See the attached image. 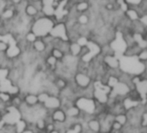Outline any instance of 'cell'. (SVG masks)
I'll return each mask as SVG.
<instances>
[{
	"mask_svg": "<svg viewBox=\"0 0 147 133\" xmlns=\"http://www.w3.org/2000/svg\"><path fill=\"white\" fill-rule=\"evenodd\" d=\"M54 24L55 22L52 17L43 15L33 21L29 30L33 32L38 38H41L50 34V31Z\"/></svg>",
	"mask_w": 147,
	"mask_h": 133,
	"instance_id": "cell-1",
	"label": "cell"
},
{
	"mask_svg": "<svg viewBox=\"0 0 147 133\" xmlns=\"http://www.w3.org/2000/svg\"><path fill=\"white\" fill-rule=\"evenodd\" d=\"M49 34H51L54 38H59L63 40L69 41L67 28L65 22H58L57 24H54Z\"/></svg>",
	"mask_w": 147,
	"mask_h": 133,
	"instance_id": "cell-2",
	"label": "cell"
},
{
	"mask_svg": "<svg viewBox=\"0 0 147 133\" xmlns=\"http://www.w3.org/2000/svg\"><path fill=\"white\" fill-rule=\"evenodd\" d=\"M9 113L6 114L3 118V123L6 124H9V125H14L16 124L20 120H21V114L19 113V111L14 107H10L8 108Z\"/></svg>",
	"mask_w": 147,
	"mask_h": 133,
	"instance_id": "cell-3",
	"label": "cell"
},
{
	"mask_svg": "<svg viewBox=\"0 0 147 133\" xmlns=\"http://www.w3.org/2000/svg\"><path fill=\"white\" fill-rule=\"evenodd\" d=\"M77 107L88 114H93L96 110L95 102L90 99L80 98L77 101Z\"/></svg>",
	"mask_w": 147,
	"mask_h": 133,
	"instance_id": "cell-4",
	"label": "cell"
},
{
	"mask_svg": "<svg viewBox=\"0 0 147 133\" xmlns=\"http://www.w3.org/2000/svg\"><path fill=\"white\" fill-rule=\"evenodd\" d=\"M130 89L127 86V84L118 82L114 87H113V91H112V96L115 95H125L127 93H129Z\"/></svg>",
	"mask_w": 147,
	"mask_h": 133,
	"instance_id": "cell-5",
	"label": "cell"
},
{
	"mask_svg": "<svg viewBox=\"0 0 147 133\" xmlns=\"http://www.w3.org/2000/svg\"><path fill=\"white\" fill-rule=\"evenodd\" d=\"M104 62L106 64H108L109 67L112 69H117L120 66V60L119 58H117L115 54L112 55H107L103 57Z\"/></svg>",
	"mask_w": 147,
	"mask_h": 133,
	"instance_id": "cell-6",
	"label": "cell"
},
{
	"mask_svg": "<svg viewBox=\"0 0 147 133\" xmlns=\"http://www.w3.org/2000/svg\"><path fill=\"white\" fill-rule=\"evenodd\" d=\"M31 46H32L33 50H34L35 52L39 53V54H42V53L45 52L46 48H47V45H46L45 42L41 40V38H37V39L31 44Z\"/></svg>",
	"mask_w": 147,
	"mask_h": 133,
	"instance_id": "cell-7",
	"label": "cell"
},
{
	"mask_svg": "<svg viewBox=\"0 0 147 133\" xmlns=\"http://www.w3.org/2000/svg\"><path fill=\"white\" fill-rule=\"evenodd\" d=\"M75 80H76V83L80 87H83V88L88 87L89 84L90 83V78L84 73H78L75 77Z\"/></svg>",
	"mask_w": 147,
	"mask_h": 133,
	"instance_id": "cell-8",
	"label": "cell"
},
{
	"mask_svg": "<svg viewBox=\"0 0 147 133\" xmlns=\"http://www.w3.org/2000/svg\"><path fill=\"white\" fill-rule=\"evenodd\" d=\"M40 11L31 3H27V5L25 6V8H24V10H23V13L27 15V16H28V17H30V18H33L34 20L36 18V16L38 15V13H39Z\"/></svg>",
	"mask_w": 147,
	"mask_h": 133,
	"instance_id": "cell-9",
	"label": "cell"
},
{
	"mask_svg": "<svg viewBox=\"0 0 147 133\" xmlns=\"http://www.w3.org/2000/svg\"><path fill=\"white\" fill-rule=\"evenodd\" d=\"M82 47L77 41H71L70 42V46H69V53L71 54L72 56L78 57L79 58L81 51H82Z\"/></svg>",
	"mask_w": 147,
	"mask_h": 133,
	"instance_id": "cell-10",
	"label": "cell"
},
{
	"mask_svg": "<svg viewBox=\"0 0 147 133\" xmlns=\"http://www.w3.org/2000/svg\"><path fill=\"white\" fill-rule=\"evenodd\" d=\"M90 4L88 1L86 0H79L76 4H75V9L78 13H84L87 12L90 9Z\"/></svg>",
	"mask_w": 147,
	"mask_h": 133,
	"instance_id": "cell-11",
	"label": "cell"
},
{
	"mask_svg": "<svg viewBox=\"0 0 147 133\" xmlns=\"http://www.w3.org/2000/svg\"><path fill=\"white\" fill-rule=\"evenodd\" d=\"M125 15L126 17L131 21H134L140 19V13L138 12V9H134V8H128L126 11H125Z\"/></svg>",
	"mask_w": 147,
	"mask_h": 133,
	"instance_id": "cell-12",
	"label": "cell"
},
{
	"mask_svg": "<svg viewBox=\"0 0 147 133\" xmlns=\"http://www.w3.org/2000/svg\"><path fill=\"white\" fill-rule=\"evenodd\" d=\"M46 107L47 108H51V109H53V108H57L59 107L60 105V101L57 98V97H54V96H49L47 101L44 102Z\"/></svg>",
	"mask_w": 147,
	"mask_h": 133,
	"instance_id": "cell-13",
	"label": "cell"
},
{
	"mask_svg": "<svg viewBox=\"0 0 147 133\" xmlns=\"http://www.w3.org/2000/svg\"><path fill=\"white\" fill-rule=\"evenodd\" d=\"M135 84H136V88H137L138 92L140 93V95L142 96V98L146 101V95L147 91V81L146 80L139 81Z\"/></svg>",
	"mask_w": 147,
	"mask_h": 133,
	"instance_id": "cell-14",
	"label": "cell"
},
{
	"mask_svg": "<svg viewBox=\"0 0 147 133\" xmlns=\"http://www.w3.org/2000/svg\"><path fill=\"white\" fill-rule=\"evenodd\" d=\"M41 13L44 16L53 17L56 13V8L53 5H43L41 9Z\"/></svg>",
	"mask_w": 147,
	"mask_h": 133,
	"instance_id": "cell-15",
	"label": "cell"
},
{
	"mask_svg": "<svg viewBox=\"0 0 147 133\" xmlns=\"http://www.w3.org/2000/svg\"><path fill=\"white\" fill-rule=\"evenodd\" d=\"M77 22L80 25H88L90 22V15L87 13H78L77 15Z\"/></svg>",
	"mask_w": 147,
	"mask_h": 133,
	"instance_id": "cell-16",
	"label": "cell"
},
{
	"mask_svg": "<svg viewBox=\"0 0 147 133\" xmlns=\"http://www.w3.org/2000/svg\"><path fill=\"white\" fill-rule=\"evenodd\" d=\"M107 95H108V94L105 93L104 91L96 89V91H95V97L99 101V102H101V103H105V102H107V101H108V96H107Z\"/></svg>",
	"mask_w": 147,
	"mask_h": 133,
	"instance_id": "cell-17",
	"label": "cell"
},
{
	"mask_svg": "<svg viewBox=\"0 0 147 133\" xmlns=\"http://www.w3.org/2000/svg\"><path fill=\"white\" fill-rule=\"evenodd\" d=\"M50 54H51L52 56H53V57H54L56 59H58V60L62 59L63 57H64V55H65V53H64L60 49H59V48H57V47H53V48L51 50Z\"/></svg>",
	"mask_w": 147,
	"mask_h": 133,
	"instance_id": "cell-18",
	"label": "cell"
},
{
	"mask_svg": "<svg viewBox=\"0 0 147 133\" xmlns=\"http://www.w3.org/2000/svg\"><path fill=\"white\" fill-rule=\"evenodd\" d=\"M37 38H38V37H37L33 32H31L30 30L28 31V32L24 34V39H25L26 41L28 42L29 44H32Z\"/></svg>",
	"mask_w": 147,
	"mask_h": 133,
	"instance_id": "cell-19",
	"label": "cell"
},
{
	"mask_svg": "<svg viewBox=\"0 0 147 133\" xmlns=\"http://www.w3.org/2000/svg\"><path fill=\"white\" fill-rule=\"evenodd\" d=\"M25 101L28 104V105H34L37 103L38 101V98L36 95H28L26 98H25Z\"/></svg>",
	"mask_w": 147,
	"mask_h": 133,
	"instance_id": "cell-20",
	"label": "cell"
},
{
	"mask_svg": "<svg viewBox=\"0 0 147 133\" xmlns=\"http://www.w3.org/2000/svg\"><path fill=\"white\" fill-rule=\"evenodd\" d=\"M65 119V116L62 111H56L53 114V120H55L57 121H64Z\"/></svg>",
	"mask_w": 147,
	"mask_h": 133,
	"instance_id": "cell-21",
	"label": "cell"
},
{
	"mask_svg": "<svg viewBox=\"0 0 147 133\" xmlns=\"http://www.w3.org/2000/svg\"><path fill=\"white\" fill-rule=\"evenodd\" d=\"M137 58L140 61V62H145V61H146L147 59V50L146 49H143V50H141L140 52H139V54L137 55Z\"/></svg>",
	"mask_w": 147,
	"mask_h": 133,
	"instance_id": "cell-22",
	"label": "cell"
},
{
	"mask_svg": "<svg viewBox=\"0 0 147 133\" xmlns=\"http://www.w3.org/2000/svg\"><path fill=\"white\" fill-rule=\"evenodd\" d=\"M139 104V101H134L130 99H127L124 101V106L126 107V109H130L133 107H136Z\"/></svg>",
	"mask_w": 147,
	"mask_h": 133,
	"instance_id": "cell-23",
	"label": "cell"
},
{
	"mask_svg": "<svg viewBox=\"0 0 147 133\" xmlns=\"http://www.w3.org/2000/svg\"><path fill=\"white\" fill-rule=\"evenodd\" d=\"M78 113H79V109H78V107H75L69 108V109L67 110V112H66L67 115H68V116H70V117L77 116V115L78 114Z\"/></svg>",
	"mask_w": 147,
	"mask_h": 133,
	"instance_id": "cell-24",
	"label": "cell"
},
{
	"mask_svg": "<svg viewBox=\"0 0 147 133\" xmlns=\"http://www.w3.org/2000/svg\"><path fill=\"white\" fill-rule=\"evenodd\" d=\"M89 126H90V128L92 131H94V132H98V131L100 130V125H99V123H98L97 121H96V120L90 121V122L89 123Z\"/></svg>",
	"mask_w": 147,
	"mask_h": 133,
	"instance_id": "cell-25",
	"label": "cell"
},
{
	"mask_svg": "<svg viewBox=\"0 0 147 133\" xmlns=\"http://www.w3.org/2000/svg\"><path fill=\"white\" fill-rule=\"evenodd\" d=\"M25 127H26V124H25L24 121H22V120H20L16 123V132L18 133L22 132L24 131Z\"/></svg>",
	"mask_w": 147,
	"mask_h": 133,
	"instance_id": "cell-26",
	"label": "cell"
},
{
	"mask_svg": "<svg viewBox=\"0 0 147 133\" xmlns=\"http://www.w3.org/2000/svg\"><path fill=\"white\" fill-rule=\"evenodd\" d=\"M57 62H58V59H56V58H55L53 56H52L51 54L48 55V56L47 57V63L49 65H51V66H55L56 64H57Z\"/></svg>",
	"mask_w": 147,
	"mask_h": 133,
	"instance_id": "cell-27",
	"label": "cell"
},
{
	"mask_svg": "<svg viewBox=\"0 0 147 133\" xmlns=\"http://www.w3.org/2000/svg\"><path fill=\"white\" fill-rule=\"evenodd\" d=\"M9 47V46L8 43L0 40V52H6L8 51Z\"/></svg>",
	"mask_w": 147,
	"mask_h": 133,
	"instance_id": "cell-28",
	"label": "cell"
},
{
	"mask_svg": "<svg viewBox=\"0 0 147 133\" xmlns=\"http://www.w3.org/2000/svg\"><path fill=\"white\" fill-rule=\"evenodd\" d=\"M119 82L118 78H116L115 77H110L109 79V83H108V86L110 88H113L117 83Z\"/></svg>",
	"mask_w": 147,
	"mask_h": 133,
	"instance_id": "cell-29",
	"label": "cell"
},
{
	"mask_svg": "<svg viewBox=\"0 0 147 133\" xmlns=\"http://www.w3.org/2000/svg\"><path fill=\"white\" fill-rule=\"evenodd\" d=\"M142 1L143 0H125V2L127 3V5H132L134 7L140 5Z\"/></svg>",
	"mask_w": 147,
	"mask_h": 133,
	"instance_id": "cell-30",
	"label": "cell"
},
{
	"mask_svg": "<svg viewBox=\"0 0 147 133\" xmlns=\"http://www.w3.org/2000/svg\"><path fill=\"white\" fill-rule=\"evenodd\" d=\"M49 97V95L47 94V93H41V94H40L38 96H37V98H38V101H40V102H42V103H44L46 101H47V99Z\"/></svg>",
	"mask_w": 147,
	"mask_h": 133,
	"instance_id": "cell-31",
	"label": "cell"
},
{
	"mask_svg": "<svg viewBox=\"0 0 147 133\" xmlns=\"http://www.w3.org/2000/svg\"><path fill=\"white\" fill-rule=\"evenodd\" d=\"M115 120H116V121H117L118 123H120L121 125H123V124L126 123L127 118H126L125 115H119V116H117V117L115 118Z\"/></svg>",
	"mask_w": 147,
	"mask_h": 133,
	"instance_id": "cell-32",
	"label": "cell"
},
{
	"mask_svg": "<svg viewBox=\"0 0 147 133\" xmlns=\"http://www.w3.org/2000/svg\"><path fill=\"white\" fill-rule=\"evenodd\" d=\"M0 98L3 101H7L9 99V95L7 92H0Z\"/></svg>",
	"mask_w": 147,
	"mask_h": 133,
	"instance_id": "cell-33",
	"label": "cell"
},
{
	"mask_svg": "<svg viewBox=\"0 0 147 133\" xmlns=\"http://www.w3.org/2000/svg\"><path fill=\"white\" fill-rule=\"evenodd\" d=\"M57 85H58L59 88H64V87L65 86V83L64 80L59 79V80H58V82H57Z\"/></svg>",
	"mask_w": 147,
	"mask_h": 133,
	"instance_id": "cell-34",
	"label": "cell"
},
{
	"mask_svg": "<svg viewBox=\"0 0 147 133\" xmlns=\"http://www.w3.org/2000/svg\"><path fill=\"white\" fill-rule=\"evenodd\" d=\"M37 125H38L39 128L42 129V128L44 127V125H45V123H44V121H43V120H38V122H37Z\"/></svg>",
	"mask_w": 147,
	"mask_h": 133,
	"instance_id": "cell-35",
	"label": "cell"
},
{
	"mask_svg": "<svg viewBox=\"0 0 147 133\" xmlns=\"http://www.w3.org/2000/svg\"><path fill=\"white\" fill-rule=\"evenodd\" d=\"M75 132L77 133H79L80 132V131H81V126L80 125H77V126H75V127H74V129H73Z\"/></svg>",
	"mask_w": 147,
	"mask_h": 133,
	"instance_id": "cell-36",
	"label": "cell"
},
{
	"mask_svg": "<svg viewBox=\"0 0 147 133\" xmlns=\"http://www.w3.org/2000/svg\"><path fill=\"white\" fill-rule=\"evenodd\" d=\"M121 127V125L120 123L116 122V123H115V124H114V128H115V129L118 130V129H120Z\"/></svg>",
	"mask_w": 147,
	"mask_h": 133,
	"instance_id": "cell-37",
	"label": "cell"
},
{
	"mask_svg": "<svg viewBox=\"0 0 147 133\" xmlns=\"http://www.w3.org/2000/svg\"><path fill=\"white\" fill-rule=\"evenodd\" d=\"M147 123V114H144V123H143V126H146Z\"/></svg>",
	"mask_w": 147,
	"mask_h": 133,
	"instance_id": "cell-38",
	"label": "cell"
},
{
	"mask_svg": "<svg viewBox=\"0 0 147 133\" xmlns=\"http://www.w3.org/2000/svg\"><path fill=\"white\" fill-rule=\"evenodd\" d=\"M67 133H77L74 130H69L68 132H67Z\"/></svg>",
	"mask_w": 147,
	"mask_h": 133,
	"instance_id": "cell-39",
	"label": "cell"
},
{
	"mask_svg": "<svg viewBox=\"0 0 147 133\" xmlns=\"http://www.w3.org/2000/svg\"><path fill=\"white\" fill-rule=\"evenodd\" d=\"M3 121L2 120V121H0V128L3 126Z\"/></svg>",
	"mask_w": 147,
	"mask_h": 133,
	"instance_id": "cell-40",
	"label": "cell"
},
{
	"mask_svg": "<svg viewBox=\"0 0 147 133\" xmlns=\"http://www.w3.org/2000/svg\"><path fill=\"white\" fill-rule=\"evenodd\" d=\"M23 133H33L31 131H26V132H22Z\"/></svg>",
	"mask_w": 147,
	"mask_h": 133,
	"instance_id": "cell-41",
	"label": "cell"
},
{
	"mask_svg": "<svg viewBox=\"0 0 147 133\" xmlns=\"http://www.w3.org/2000/svg\"><path fill=\"white\" fill-rule=\"evenodd\" d=\"M28 2H36V1H40V0H28Z\"/></svg>",
	"mask_w": 147,
	"mask_h": 133,
	"instance_id": "cell-42",
	"label": "cell"
},
{
	"mask_svg": "<svg viewBox=\"0 0 147 133\" xmlns=\"http://www.w3.org/2000/svg\"><path fill=\"white\" fill-rule=\"evenodd\" d=\"M48 129H49V130H52V129H53V126H49Z\"/></svg>",
	"mask_w": 147,
	"mask_h": 133,
	"instance_id": "cell-43",
	"label": "cell"
},
{
	"mask_svg": "<svg viewBox=\"0 0 147 133\" xmlns=\"http://www.w3.org/2000/svg\"><path fill=\"white\" fill-rule=\"evenodd\" d=\"M51 133H58V132H52Z\"/></svg>",
	"mask_w": 147,
	"mask_h": 133,
	"instance_id": "cell-44",
	"label": "cell"
},
{
	"mask_svg": "<svg viewBox=\"0 0 147 133\" xmlns=\"http://www.w3.org/2000/svg\"><path fill=\"white\" fill-rule=\"evenodd\" d=\"M78 1H79V0H78Z\"/></svg>",
	"mask_w": 147,
	"mask_h": 133,
	"instance_id": "cell-45",
	"label": "cell"
}]
</instances>
